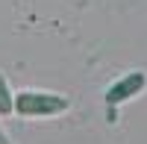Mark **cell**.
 Wrapping results in <instances>:
<instances>
[{
  "label": "cell",
  "mask_w": 147,
  "mask_h": 144,
  "mask_svg": "<svg viewBox=\"0 0 147 144\" xmlns=\"http://www.w3.org/2000/svg\"><path fill=\"white\" fill-rule=\"evenodd\" d=\"M71 109V100L65 94L53 91H15V115L21 118H56Z\"/></svg>",
  "instance_id": "1"
},
{
  "label": "cell",
  "mask_w": 147,
  "mask_h": 144,
  "mask_svg": "<svg viewBox=\"0 0 147 144\" xmlns=\"http://www.w3.org/2000/svg\"><path fill=\"white\" fill-rule=\"evenodd\" d=\"M0 144H12V141H9V135L3 133V127H0Z\"/></svg>",
  "instance_id": "5"
},
{
  "label": "cell",
  "mask_w": 147,
  "mask_h": 144,
  "mask_svg": "<svg viewBox=\"0 0 147 144\" xmlns=\"http://www.w3.org/2000/svg\"><path fill=\"white\" fill-rule=\"evenodd\" d=\"M106 121H109V124L118 121V106H106Z\"/></svg>",
  "instance_id": "4"
},
{
  "label": "cell",
  "mask_w": 147,
  "mask_h": 144,
  "mask_svg": "<svg viewBox=\"0 0 147 144\" xmlns=\"http://www.w3.org/2000/svg\"><path fill=\"white\" fill-rule=\"evenodd\" d=\"M144 88H147V74L144 71H129L106 88V106H121L132 97H138Z\"/></svg>",
  "instance_id": "2"
},
{
  "label": "cell",
  "mask_w": 147,
  "mask_h": 144,
  "mask_svg": "<svg viewBox=\"0 0 147 144\" xmlns=\"http://www.w3.org/2000/svg\"><path fill=\"white\" fill-rule=\"evenodd\" d=\"M15 115V91L9 88V79L0 74V118Z\"/></svg>",
  "instance_id": "3"
}]
</instances>
